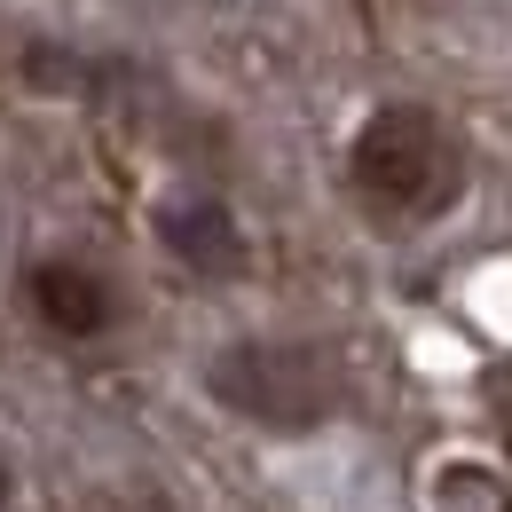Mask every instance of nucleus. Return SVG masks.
I'll return each instance as SVG.
<instances>
[{"label": "nucleus", "instance_id": "1", "mask_svg": "<svg viewBox=\"0 0 512 512\" xmlns=\"http://www.w3.org/2000/svg\"><path fill=\"white\" fill-rule=\"evenodd\" d=\"M347 197L379 229H426L465 197V142L426 103H379L347 142Z\"/></svg>", "mask_w": 512, "mask_h": 512}, {"label": "nucleus", "instance_id": "2", "mask_svg": "<svg viewBox=\"0 0 512 512\" xmlns=\"http://www.w3.org/2000/svg\"><path fill=\"white\" fill-rule=\"evenodd\" d=\"M205 394L268 434H316L347 410V363L323 339H229L205 363Z\"/></svg>", "mask_w": 512, "mask_h": 512}, {"label": "nucleus", "instance_id": "3", "mask_svg": "<svg viewBox=\"0 0 512 512\" xmlns=\"http://www.w3.org/2000/svg\"><path fill=\"white\" fill-rule=\"evenodd\" d=\"M24 308H32V323H40L48 339L87 347V339H103V331L119 323V284H111L103 268L71 260V253H48V260L24 268Z\"/></svg>", "mask_w": 512, "mask_h": 512}, {"label": "nucleus", "instance_id": "4", "mask_svg": "<svg viewBox=\"0 0 512 512\" xmlns=\"http://www.w3.org/2000/svg\"><path fill=\"white\" fill-rule=\"evenodd\" d=\"M158 245H166V260H182L205 284H229V276L253 268V245H245L237 213H229L221 197H197V190L158 205Z\"/></svg>", "mask_w": 512, "mask_h": 512}, {"label": "nucleus", "instance_id": "5", "mask_svg": "<svg viewBox=\"0 0 512 512\" xmlns=\"http://www.w3.org/2000/svg\"><path fill=\"white\" fill-rule=\"evenodd\" d=\"M16 505V465H8V457H0V512Z\"/></svg>", "mask_w": 512, "mask_h": 512}]
</instances>
